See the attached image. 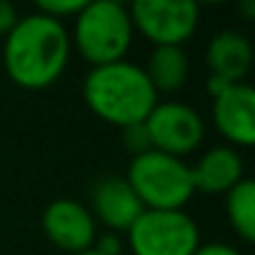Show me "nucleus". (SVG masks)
I'll use <instances>...</instances> for the list:
<instances>
[{
    "label": "nucleus",
    "mask_w": 255,
    "mask_h": 255,
    "mask_svg": "<svg viewBox=\"0 0 255 255\" xmlns=\"http://www.w3.org/2000/svg\"><path fill=\"white\" fill-rule=\"evenodd\" d=\"M70 50L73 45L65 23L35 10L23 15L3 38V65L18 88L45 90L63 78Z\"/></svg>",
    "instance_id": "f257e3e1"
},
{
    "label": "nucleus",
    "mask_w": 255,
    "mask_h": 255,
    "mask_svg": "<svg viewBox=\"0 0 255 255\" xmlns=\"http://www.w3.org/2000/svg\"><path fill=\"white\" fill-rule=\"evenodd\" d=\"M83 100L93 115L123 130L145 123L158 105V93L140 65L118 60L88 70L83 80Z\"/></svg>",
    "instance_id": "f03ea898"
},
{
    "label": "nucleus",
    "mask_w": 255,
    "mask_h": 255,
    "mask_svg": "<svg viewBox=\"0 0 255 255\" xmlns=\"http://www.w3.org/2000/svg\"><path fill=\"white\" fill-rule=\"evenodd\" d=\"M133 35L135 30L128 5L115 0H93V3H83L73 20L70 45H75L78 55L90 68H98L125 60L133 45Z\"/></svg>",
    "instance_id": "7ed1b4c3"
},
{
    "label": "nucleus",
    "mask_w": 255,
    "mask_h": 255,
    "mask_svg": "<svg viewBox=\"0 0 255 255\" xmlns=\"http://www.w3.org/2000/svg\"><path fill=\"white\" fill-rule=\"evenodd\" d=\"M125 180L145 210H185L195 195L190 165L158 150L133 158Z\"/></svg>",
    "instance_id": "20e7f679"
},
{
    "label": "nucleus",
    "mask_w": 255,
    "mask_h": 255,
    "mask_svg": "<svg viewBox=\"0 0 255 255\" xmlns=\"http://www.w3.org/2000/svg\"><path fill=\"white\" fill-rule=\"evenodd\" d=\"M125 240L133 255H193L200 228L185 210H143Z\"/></svg>",
    "instance_id": "39448f33"
},
{
    "label": "nucleus",
    "mask_w": 255,
    "mask_h": 255,
    "mask_svg": "<svg viewBox=\"0 0 255 255\" xmlns=\"http://www.w3.org/2000/svg\"><path fill=\"white\" fill-rule=\"evenodd\" d=\"M133 30L153 48H183L200 23V8L193 0H135L128 8Z\"/></svg>",
    "instance_id": "423d86ee"
},
{
    "label": "nucleus",
    "mask_w": 255,
    "mask_h": 255,
    "mask_svg": "<svg viewBox=\"0 0 255 255\" xmlns=\"http://www.w3.org/2000/svg\"><path fill=\"white\" fill-rule=\"evenodd\" d=\"M145 133L150 140V150L173 155V158H185L193 150L200 148L205 138V120L203 115L178 100H165L150 110L145 118Z\"/></svg>",
    "instance_id": "0eeeda50"
},
{
    "label": "nucleus",
    "mask_w": 255,
    "mask_h": 255,
    "mask_svg": "<svg viewBox=\"0 0 255 255\" xmlns=\"http://www.w3.org/2000/svg\"><path fill=\"white\" fill-rule=\"evenodd\" d=\"M43 233L63 253L75 255L90 250L98 238V223L90 215L88 205L73 198H58L43 210Z\"/></svg>",
    "instance_id": "6e6552de"
},
{
    "label": "nucleus",
    "mask_w": 255,
    "mask_h": 255,
    "mask_svg": "<svg viewBox=\"0 0 255 255\" xmlns=\"http://www.w3.org/2000/svg\"><path fill=\"white\" fill-rule=\"evenodd\" d=\"M215 130L230 148H250L255 143V90L248 83L230 85L223 95L213 98Z\"/></svg>",
    "instance_id": "1a4fd4ad"
},
{
    "label": "nucleus",
    "mask_w": 255,
    "mask_h": 255,
    "mask_svg": "<svg viewBox=\"0 0 255 255\" xmlns=\"http://www.w3.org/2000/svg\"><path fill=\"white\" fill-rule=\"evenodd\" d=\"M88 210L95 218V223L108 228V233L120 235V233L130 230V225L140 218V213L145 208L140 205L138 195L133 193V188L128 185L125 178L108 175L93 185Z\"/></svg>",
    "instance_id": "9d476101"
},
{
    "label": "nucleus",
    "mask_w": 255,
    "mask_h": 255,
    "mask_svg": "<svg viewBox=\"0 0 255 255\" xmlns=\"http://www.w3.org/2000/svg\"><path fill=\"white\" fill-rule=\"evenodd\" d=\"M193 188L205 195H225L245 178L243 158L230 145H215L205 150L195 165H190Z\"/></svg>",
    "instance_id": "9b49d317"
},
{
    "label": "nucleus",
    "mask_w": 255,
    "mask_h": 255,
    "mask_svg": "<svg viewBox=\"0 0 255 255\" xmlns=\"http://www.w3.org/2000/svg\"><path fill=\"white\" fill-rule=\"evenodd\" d=\"M208 75H218L228 83H243L253 68V45L238 30H220L205 48Z\"/></svg>",
    "instance_id": "f8f14e48"
},
{
    "label": "nucleus",
    "mask_w": 255,
    "mask_h": 255,
    "mask_svg": "<svg viewBox=\"0 0 255 255\" xmlns=\"http://www.w3.org/2000/svg\"><path fill=\"white\" fill-rule=\"evenodd\" d=\"M143 70H145V75L158 95L160 93H178L188 83L190 60H188V53L183 48H173V45L153 48Z\"/></svg>",
    "instance_id": "ddd939ff"
},
{
    "label": "nucleus",
    "mask_w": 255,
    "mask_h": 255,
    "mask_svg": "<svg viewBox=\"0 0 255 255\" xmlns=\"http://www.w3.org/2000/svg\"><path fill=\"white\" fill-rule=\"evenodd\" d=\"M225 218L243 243L255 240V183L250 178L225 193Z\"/></svg>",
    "instance_id": "4468645a"
},
{
    "label": "nucleus",
    "mask_w": 255,
    "mask_h": 255,
    "mask_svg": "<svg viewBox=\"0 0 255 255\" xmlns=\"http://www.w3.org/2000/svg\"><path fill=\"white\" fill-rule=\"evenodd\" d=\"M83 3H85V0H40V3L35 5V10L63 23L65 18H75L80 13Z\"/></svg>",
    "instance_id": "2eb2a0df"
},
{
    "label": "nucleus",
    "mask_w": 255,
    "mask_h": 255,
    "mask_svg": "<svg viewBox=\"0 0 255 255\" xmlns=\"http://www.w3.org/2000/svg\"><path fill=\"white\" fill-rule=\"evenodd\" d=\"M123 145L133 158L148 153L150 150V140H148V133H145V125L140 123V125L123 128Z\"/></svg>",
    "instance_id": "dca6fc26"
},
{
    "label": "nucleus",
    "mask_w": 255,
    "mask_h": 255,
    "mask_svg": "<svg viewBox=\"0 0 255 255\" xmlns=\"http://www.w3.org/2000/svg\"><path fill=\"white\" fill-rule=\"evenodd\" d=\"M93 250L100 255H120L123 253V238L118 233H105L100 238H95Z\"/></svg>",
    "instance_id": "f3484780"
},
{
    "label": "nucleus",
    "mask_w": 255,
    "mask_h": 255,
    "mask_svg": "<svg viewBox=\"0 0 255 255\" xmlns=\"http://www.w3.org/2000/svg\"><path fill=\"white\" fill-rule=\"evenodd\" d=\"M18 20H20L18 8L10 3V0H0V38H5L15 28Z\"/></svg>",
    "instance_id": "a211bd4d"
},
{
    "label": "nucleus",
    "mask_w": 255,
    "mask_h": 255,
    "mask_svg": "<svg viewBox=\"0 0 255 255\" xmlns=\"http://www.w3.org/2000/svg\"><path fill=\"white\" fill-rule=\"evenodd\" d=\"M193 255H243V253L228 243H200V248Z\"/></svg>",
    "instance_id": "6ab92c4d"
},
{
    "label": "nucleus",
    "mask_w": 255,
    "mask_h": 255,
    "mask_svg": "<svg viewBox=\"0 0 255 255\" xmlns=\"http://www.w3.org/2000/svg\"><path fill=\"white\" fill-rule=\"evenodd\" d=\"M230 85H235V83H228V80H223V78H218V75H208V80H205V90H208L210 98L223 95Z\"/></svg>",
    "instance_id": "aec40b11"
},
{
    "label": "nucleus",
    "mask_w": 255,
    "mask_h": 255,
    "mask_svg": "<svg viewBox=\"0 0 255 255\" xmlns=\"http://www.w3.org/2000/svg\"><path fill=\"white\" fill-rule=\"evenodd\" d=\"M75 255H100V253H95V250L90 248V250H83V253H75Z\"/></svg>",
    "instance_id": "412c9836"
}]
</instances>
